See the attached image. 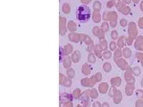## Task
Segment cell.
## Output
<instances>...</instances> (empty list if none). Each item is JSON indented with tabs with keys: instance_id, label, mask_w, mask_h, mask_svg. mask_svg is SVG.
Instances as JSON below:
<instances>
[{
	"instance_id": "6da1fadb",
	"label": "cell",
	"mask_w": 143,
	"mask_h": 107,
	"mask_svg": "<svg viewBox=\"0 0 143 107\" xmlns=\"http://www.w3.org/2000/svg\"><path fill=\"white\" fill-rule=\"evenodd\" d=\"M91 13L89 8L85 5L79 7L77 11V16L79 21H87L90 17Z\"/></svg>"
}]
</instances>
